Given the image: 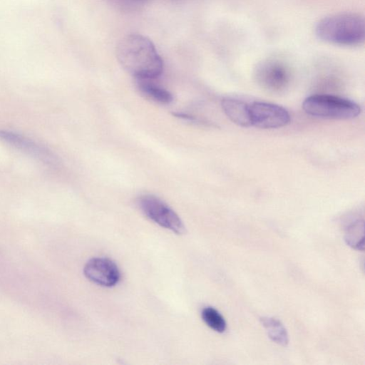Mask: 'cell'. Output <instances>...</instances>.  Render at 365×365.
<instances>
[{
  "label": "cell",
  "instance_id": "cell-1",
  "mask_svg": "<svg viewBox=\"0 0 365 365\" xmlns=\"http://www.w3.org/2000/svg\"><path fill=\"white\" fill-rule=\"evenodd\" d=\"M116 56L122 67L136 79H154L161 75L163 61L146 36L131 34L118 43Z\"/></svg>",
  "mask_w": 365,
  "mask_h": 365
},
{
  "label": "cell",
  "instance_id": "cell-2",
  "mask_svg": "<svg viewBox=\"0 0 365 365\" xmlns=\"http://www.w3.org/2000/svg\"><path fill=\"white\" fill-rule=\"evenodd\" d=\"M315 34L321 41L341 46L354 47L364 43L365 21L354 13H340L322 19L315 26Z\"/></svg>",
  "mask_w": 365,
  "mask_h": 365
},
{
  "label": "cell",
  "instance_id": "cell-3",
  "mask_svg": "<svg viewBox=\"0 0 365 365\" xmlns=\"http://www.w3.org/2000/svg\"><path fill=\"white\" fill-rule=\"evenodd\" d=\"M302 108L309 115L331 119H351L361 113V108L357 103L331 95L309 96L303 101Z\"/></svg>",
  "mask_w": 365,
  "mask_h": 365
},
{
  "label": "cell",
  "instance_id": "cell-4",
  "mask_svg": "<svg viewBox=\"0 0 365 365\" xmlns=\"http://www.w3.org/2000/svg\"><path fill=\"white\" fill-rule=\"evenodd\" d=\"M254 76L261 88L273 93L284 92L288 88L292 78L289 66L277 58H268L259 63Z\"/></svg>",
  "mask_w": 365,
  "mask_h": 365
},
{
  "label": "cell",
  "instance_id": "cell-5",
  "mask_svg": "<svg viewBox=\"0 0 365 365\" xmlns=\"http://www.w3.org/2000/svg\"><path fill=\"white\" fill-rule=\"evenodd\" d=\"M143 213L160 226L179 235L185 232V227L175 212L159 197L144 195L138 200Z\"/></svg>",
  "mask_w": 365,
  "mask_h": 365
},
{
  "label": "cell",
  "instance_id": "cell-6",
  "mask_svg": "<svg viewBox=\"0 0 365 365\" xmlns=\"http://www.w3.org/2000/svg\"><path fill=\"white\" fill-rule=\"evenodd\" d=\"M252 126L263 129L279 128L290 122V115L283 107L269 103L255 102L250 105Z\"/></svg>",
  "mask_w": 365,
  "mask_h": 365
},
{
  "label": "cell",
  "instance_id": "cell-7",
  "mask_svg": "<svg viewBox=\"0 0 365 365\" xmlns=\"http://www.w3.org/2000/svg\"><path fill=\"white\" fill-rule=\"evenodd\" d=\"M0 139L45 164L53 166L58 162L50 150L24 135L8 130H0Z\"/></svg>",
  "mask_w": 365,
  "mask_h": 365
},
{
  "label": "cell",
  "instance_id": "cell-8",
  "mask_svg": "<svg viewBox=\"0 0 365 365\" xmlns=\"http://www.w3.org/2000/svg\"><path fill=\"white\" fill-rule=\"evenodd\" d=\"M83 272L89 280L103 287L114 286L120 279L117 265L112 260L104 257L90 259L86 264Z\"/></svg>",
  "mask_w": 365,
  "mask_h": 365
},
{
  "label": "cell",
  "instance_id": "cell-9",
  "mask_svg": "<svg viewBox=\"0 0 365 365\" xmlns=\"http://www.w3.org/2000/svg\"><path fill=\"white\" fill-rule=\"evenodd\" d=\"M221 106L224 113L232 122L244 128L252 126L250 105L242 101L226 98L222 99Z\"/></svg>",
  "mask_w": 365,
  "mask_h": 365
},
{
  "label": "cell",
  "instance_id": "cell-10",
  "mask_svg": "<svg viewBox=\"0 0 365 365\" xmlns=\"http://www.w3.org/2000/svg\"><path fill=\"white\" fill-rule=\"evenodd\" d=\"M153 79H136L139 93L146 99L156 103L166 105L173 101V95L166 89L154 83Z\"/></svg>",
  "mask_w": 365,
  "mask_h": 365
},
{
  "label": "cell",
  "instance_id": "cell-11",
  "mask_svg": "<svg viewBox=\"0 0 365 365\" xmlns=\"http://www.w3.org/2000/svg\"><path fill=\"white\" fill-rule=\"evenodd\" d=\"M344 240L354 249L364 250V222L363 219L354 217L349 220L345 227Z\"/></svg>",
  "mask_w": 365,
  "mask_h": 365
},
{
  "label": "cell",
  "instance_id": "cell-12",
  "mask_svg": "<svg viewBox=\"0 0 365 365\" xmlns=\"http://www.w3.org/2000/svg\"><path fill=\"white\" fill-rule=\"evenodd\" d=\"M260 321L272 341L283 346L288 344L287 331L279 320L274 317H263L260 318Z\"/></svg>",
  "mask_w": 365,
  "mask_h": 365
},
{
  "label": "cell",
  "instance_id": "cell-13",
  "mask_svg": "<svg viewBox=\"0 0 365 365\" xmlns=\"http://www.w3.org/2000/svg\"><path fill=\"white\" fill-rule=\"evenodd\" d=\"M201 315L205 323L214 331L220 333L225 331L226 322L224 317L213 307H205Z\"/></svg>",
  "mask_w": 365,
  "mask_h": 365
}]
</instances>
